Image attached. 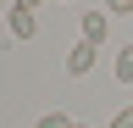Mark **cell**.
<instances>
[{
	"mask_svg": "<svg viewBox=\"0 0 133 128\" xmlns=\"http://www.w3.org/2000/svg\"><path fill=\"white\" fill-rule=\"evenodd\" d=\"M72 128H83V123H72Z\"/></svg>",
	"mask_w": 133,
	"mask_h": 128,
	"instance_id": "obj_8",
	"label": "cell"
},
{
	"mask_svg": "<svg viewBox=\"0 0 133 128\" xmlns=\"http://www.w3.org/2000/svg\"><path fill=\"white\" fill-rule=\"evenodd\" d=\"M39 128H72V117H66V111H44Z\"/></svg>",
	"mask_w": 133,
	"mask_h": 128,
	"instance_id": "obj_5",
	"label": "cell"
},
{
	"mask_svg": "<svg viewBox=\"0 0 133 128\" xmlns=\"http://www.w3.org/2000/svg\"><path fill=\"white\" fill-rule=\"evenodd\" d=\"M6 28H11V39H33L39 34V11L17 0V6H6Z\"/></svg>",
	"mask_w": 133,
	"mask_h": 128,
	"instance_id": "obj_1",
	"label": "cell"
},
{
	"mask_svg": "<svg viewBox=\"0 0 133 128\" xmlns=\"http://www.w3.org/2000/svg\"><path fill=\"white\" fill-rule=\"evenodd\" d=\"M105 128H133V106H122V111H116V117H111Z\"/></svg>",
	"mask_w": 133,
	"mask_h": 128,
	"instance_id": "obj_6",
	"label": "cell"
},
{
	"mask_svg": "<svg viewBox=\"0 0 133 128\" xmlns=\"http://www.w3.org/2000/svg\"><path fill=\"white\" fill-rule=\"evenodd\" d=\"M78 28H83V45H94V50H100V45H105V28H111V11H105V6H89Z\"/></svg>",
	"mask_w": 133,
	"mask_h": 128,
	"instance_id": "obj_2",
	"label": "cell"
},
{
	"mask_svg": "<svg viewBox=\"0 0 133 128\" xmlns=\"http://www.w3.org/2000/svg\"><path fill=\"white\" fill-rule=\"evenodd\" d=\"M66 72H72V78H83V72H94V45H83V39H78V50L66 56Z\"/></svg>",
	"mask_w": 133,
	"mask_h": 128,
	"instance_id": "obj_3",
	"label": "cell"
},
{
	"mask_svg": "<svg viewBox=\"0 0 133 128\" xmlns=\"http://www.w3.org/2000/svg\"><path fill=\"white\" fill-rule=\"evenodd\" d=\"M105 11H122V17H133V0H105Z\"/></svg>",
	"mask_w": 133,
	"mask_h": 128,
	"instance_id": "obj_7",
	"label": "cell"
},
{
	"mask_svg": "<svg viewBox=\"0 0 133 128\" xmlns=\"http://www.w3.org/2000/svg\"><path fill=\"white\" fill-rule=\"evenodd\" d=\"M116 84H133V45L116 50Z\"/></svg>",
	"mask_w": 133,
	"mask_h": 128,
	"instance_id": "obj_4",
	"label": "cell"
}]
</instances>
